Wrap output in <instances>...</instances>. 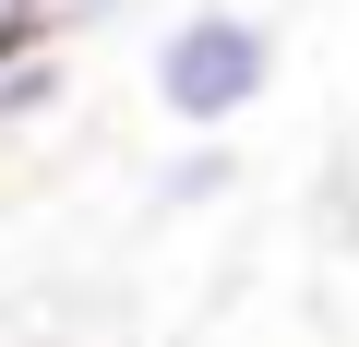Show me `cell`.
Returning <instances> with one entry per match:
<instances>
[{"instance_id":"7a4b0ae2","label":"cell","mask_w":359,"mask_h":347,"mask_svg":"<svg viewBox=\"0 0 359 347\" xmlns=\"http://www.w3.org/2000/svg\"><path fill=\"white\" fill-rule=\"evenodd\" d=\"M72 84V48L60 36H25V48H0V132H36Z\"/></svg>"},{"instance_id":"5b68a950","label":"cell","mask_w":359,"mask_h":347,"mask_svg":"<svg viewBox=\"0 0 359 347\" xmlns=\"http://www.w3.org/2000/svg\"><path fill=\"white\" fill-rule=\"evenodd\" d=\"M25 36H48V25H36V0H0V48H25Z\"/></svg>"},{"instance_id":"6da1fadb","label":"cell","mask_w":359,"mask_h":347,"mask_svg":"<svg viewBox=\"0 0 359 347\" xmlns=\"http://www.w3.org/2000/svg\"><path fill=\"white\" fill-rule=\"evenodd\" d=\"M144 84L180 132H240L264 96H276V25L240 13V0H192V13H168L156 48H144Z\"/></svg>"},{"instance_id":"3957f363","label":"cell","mask_w":359,"mask_h":347,"mask_svg":"<svg viewBox=\"0 0 359 347\" xmlns=\"http://www.w3.org/2000/svg\"><path fill=\"white\" fill-rule=\"evenodd\" d=\"M228 192H240L228 132H192V156H168V168H156V204H168V216H204V204H228Z\"/></svg>"},{"instance_id":"277c9868","label":"cell","mask_w":359,"mask_h":347,"mask_svg":"<svg viewBox=\"0 0 359 347\" xmlns=\"http://www.w3.org/2000/svg\"><path fill=\"white\" fill-rule=\"evenodd\" d=\"M132 13H156V0H36V25H48L60 48H84V36H108V25H132Z\"/></svg>"}]
</instances>
